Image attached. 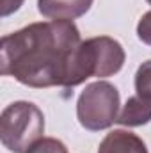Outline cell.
I'll use <instances>...</instances> for the list:
<instances>
[{
  "instance_id": "cell-1",
  "label": "cell",
  "mask_w": 151,
  "mask_h": 153,
  "mask_svg": "<svg viewBox=\"0 0 151 153\" xmlns=\"http://www.w3.org/2000/svg\"><path fill=\"white\" fill-rule=\"evenodd\" d=\"M73 22L50 20L30 23L0 41V71L29 87H64L68 62L80 45Z\"/></svg>"
},
{
  "instance_id": "cell-2",
  "label": "cell",
  "mask_w": 151,
  "mask_h": 153,
  "mask_svg": "<svg viewBox=\"0 0 151 153\" xmlns=\"http://www.w3.org/2000/svg\"><path fill=\"white\" fill-rule=\"evenodd\" d=\"M126 53L119 41L98 36L82 41L70 57L64 87H75L91 76L105 78L121 71Z\"/></svg>"
},
{
  "instance_id": "cell-3",
  "label": "cell",
  "mask_w": 151,
  "mask_h": 153,
  "mask_svg": "<svg viewBox=\"0 0 151 153\" xmlns=\"http://www.w3.org/2000/svg\"><path fill=\"white\" fill-rule=\"evenodd\" d=\"M44 134V116L32 102H13L0 114V141L13 153H27Z\"/></svg>"
},
{
  "instance_id": "cell-4",
  "label": "cell",
  "mask_w": 151,
  "mask_h": 153,
  "mask_svg": "<svg viewBox=\"0 0 151 153\" xmlns=\"http://www.w3.org/2000/svg\"><path fill=\"white\" fill-rule=\"evenodd\" d=\"M119 91L107 80H96L80 93L76 102L78 123L91 132L110 128L119 116Z\"/></svg>"
},
{
  "instance_id": "cell-5",
  "label": "cell",
  "mask_w": 151,
  "mask_h": 153,
  "mask_svg": "<svg viewBox=\"0 0 151 153\" xmlns=\"http://www.w3.org/2000/svg\"><path fill=\"white\" fill-rule=\"evenodd\" d=\"M93 5V0H38L39 13L48 20L73 22L84 16Z\"/></svg>"
},
{
  "instance_id": "cell-6",
  "label": "cell",
  "mask_w": 151,
  "mask_h": 153,
  "mask_svg": "<svg viewBox=\"0 0 151 153\" xmlns=\"http://www.w3.org/2000/svg\"><path fill=\"white\" fill-rule=\"evenodd\" d=\"M98 153H148L146 143L130 130H112L100 143Z\"/></svg>"
},
{
  "instance_id": "cell-7",
  "label": "cell",
  "mask_w": 151,
  "mask_h": 153,
  "mask_svg": "<svg viewBox=\"0 0 151 153\" xmlns=\"http://www.w3.org/2000/svg\"><path fill=\"white\" fill-rule=\"evenodd\" d=\"M151 121V96L133 94L126 100L123 111L117 116L119 125L123 126H142Z\"/></svg>"
},
{
  "instance_id": "cell-8",
  "label": "cell",
  "mask_w": 151,
  "mask_h": 153,
  "mask_svg": "<svg viewBox=\"0 0 151 153\" xmlns=\"http://www.w3.org/2000/svg\"><path fill=\"white\" fill-rule=\"evenodd\" d=\"M135 91L137 94L151 96V59L142 62L135 73Z\"/></svg>"
},
{
  "instance_id": "cell-9",
  "label": "cell",
  "mask_w": 151,
  "mask_h": 153,
  "mask_svg": "<svg viewBox=\"0 0 151 153\" xmlns=\"http://www.w3.org/2000/svg\"><path fill=\"white\" fill-rule=\"evenodd\" d=\"M27 153H68V148L62 141L53 137H43Z\"/></svg>"
},
{
  "instance_id": "cell-10",
  "label": "cell",
  "mask_w": 151,
  "mask_h": 153,
  "mask_svg": "<svg viewBox=\"0 0 151 153\" xmlns=\"http://www.w3.org/2000/svg\"><path fill=\"white\" fill-rule=\"evenodd\" d=\"M137 36L142 43L151 46V11L142 14V18L137 23Z\"/></svg>"
},
{
  "instance_id": "cell-11",
  "label": "cell",
  "mask_w": 151,
  "mask_h": 153,
  "mask_svg": "<svg viewBox=\"0 0 151 153\" xmlns=\"http://www.w3.org/2000/svg\"><path fill=\"white\" fill-rule=\"evenodd\" d=\"M23 0H2V16H9L11 13L18 11Z\"/></svg>"
},
{
  "instance_id": "cell-12",
  "label": "cell",
  "mask_w": 151,
  "mask_h": 153,
  "mask_svg": "<svg viewBox=\"0 0 151 153\" xmlns=\"http://www.w3.org/2000/svg\"><path fill=\"white\" fill-rule=\"evenodd\" d=\"M146 2H148V4H150V5H151V0H146Z\"/></svg>"
}]
</instances>
